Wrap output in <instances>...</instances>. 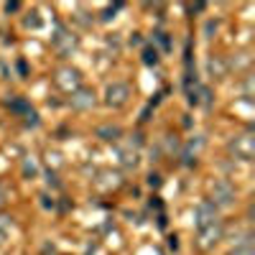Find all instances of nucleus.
Here are the masks:
<instances>
[{
	"instance_id": "19",
	"label": "nucleus",
	"mask_w": 255,
	"mask_h": 255,
	"mask_svg": "<svg viewBox=\"0 0 255 255\" xmlns=\"http://www.w3.org/2000/svg\"><path fill=\"white\" fill-rule=\"evenodd\" d=\"M166 138H168V140H166V153H174L179 143H176V140H171V135H166Z\"/></svg>"
},
{
	"instance_id": "21",
	"label": "nucleus",
	"mask_w": 255,
	"mask_h": 255,
	"mask_svg": "<svg viewBox=\"0 0 255 255\" xmlns=\"http://www.w3.org/2000/svg\"><path fill=\"white\" fill-rule=\"evenodd\" d=\"M5 199H8V189H5L3 184H0V207L5 204Z\"/></svg>"
},
{
	"instance_id": "13",
	"label": "nucleus",
	"mask_w": 255,
	"mask_h": 255,
	"mask_svg": "<svg viewBox=\"0 0 255 255\" xmlns=\"http://www.w3.org/2000/svg\"><path fill=\"white\" fill-rule=\"evenodd\" d=\"M10 217H0V243H3L8 235H10Z\"/></svg>"
},
{
	"instance_id": "24",
	"label": "nucleus",
	"mask_w": 255,
	"mask_h": 255,
	"mask_svg": "<svg viewBox=\"0 0 255 255\" xmlns=\"http://www.w3.org/2000/svg\"><path fill=\"white\" fill-rule=\"evenodd\" d=\"M5 10H8V13H10V10H18V3H8V5H5Z\"/></svg>"
},
{
	"instance_id": "11",
	"label": "nucleus",
	"mask_w": 255,
	"mask_h": 255,
	"mask_svg": "<svg viewBox=\"0 0 255 255\" xmlns=\"http://www.w3.org/2000/svg\"><path fill=\"white\" fill-rule=\"evenodd\" d=\"M8 108H10L13 113H20V115H26V118H28V115L33 113V110H31V105H28L26 100H10V102H8Z\"/></svg>"
},
{
	"instance_id": "10",
	"label": "nucleus",
	"mask_w": 255,
	"mask_h": 255,
	"mask_svg": "<svg viewBox=\"0 0 255 255\" xmlns=\"http://www.w3.org/2000/svg\"><path fill=\"white\" fill-rule=\"evenodd\" d=\"M120 163L125 168H133L138 163V151H135V148H123V151H120Z\"/></svg>"
},
{
	"instance_id": "18",
	"label": "nucleus",
	"mask_w": 255,
	"mask_h": 255,
	"mask_svg": "<svg viewBox=\"0 0 255 255\" xmlns=\"http://www.w3.org/2000/svg\"><path fill=\"white\" fill-rule=\"evenodd\" d=\"M23 174H26V176H28V174H31V176L36 174V161H26V163H23Z\"/></svg>"
},
{
	"instance_id": "1",
	"label": "nucleus",
	"mask_w": 255,
	"mask_h": 255,
	"mask_svg": "<svg viewBox=\"0 0 255 255\" xmlns=\"http://www.w3.org/2000/svg\"><path fill=\"white\" fill-rule=\"evenodd\" d=\"M230 153L240 161H250L255 156V138L253 135H238L235 140H230Z\"/></svg>"
},
{
	"instance_id": "22",
	"label": "nucleus",
	"mask_w": 255,
	"mask_h": 255,
	"mask_svg": "<svg viewBox=\"0 0 255 255\" xmlns=\"http://www.w3.org/2000/svg\"><path fill=\"white\" fill-rule=\"evenodd\" d=\"M18 72H20V77H26V74H28V67H26V61H18Z\"/></svg>"
},
{
	"instance_id": "20",
	"label": "nucleus",
	"mask_w": 255,
	"mask_h": 255,
	"mask_svg": "<svg viewBox=\"0 0 255 255\" xmlns=\"http://www.w3.org/2000/svg\"><path fill=\"white\" fill-rule=\"evenodd\" d=\"M148 184H151V186H161V176L158 174H151V176H148Z\"/></svg>"
},
{
	"instance_id": "5",
	"label": "nucleus",
	"mask_w": 255,
	"mask_h": 255,
	"mask_svg": "<svg viewBox=\"0 0 255 255\" xmlns=\"http://www.w3.org/2000/svg\"><path fill=\"white\" fill-rule=\"evenodd\" d=\"M51 44H54V49H56L61 56H67V54L77 46V38H74L72 33L64 31V26H59V28H56V36L51 38Z\"/></svg>"
},
{
	"instance_id": "8",
	"label": "nucleus",
	"mask_w": 255,
	"mask_h": 255,
	"mask_svg": "<svg viewBox=\"0 0 255 255\" xmlns=\"http://www.w3.org/2000/svg\"><path fill=\"white\" fill-rule=\"evenodd\" d=\"M69 105L74 110H90V108H95V92L92 90H77V92H72Z\"/></svg>"
},
{
	"instance_id": "14",
	"label": "nucleus",
	"mask_w": 255,
	"mask_h": 255,
	"mask_svg": "<svg viewBox=\"0 0 255 255\" xmlns=\"http://www.w3.org/2000/svg\"><path fill=\"white\" fill-rule=\"evenodd\" d=\"M143 61H145V64H156V61H158V51H156V49H145V51H143Z\"/></svg>"
},
{
	"instance_id": "9",
	"label": "nucleus",
	"mask_w": 255,
	"mask_h": 255,
	"mask_svg": "<svg viewBox=\"0 0 255 255\" xmlns=\"http://www.w3.org/2000/svg\"><path fill=\"white\" fill-rule=\"evenodd\" d=\"M120 135H123L120 125H102V128H97V138H102V140H118Z\"/></svg>"
},
{
	"instance_id": "23",
	"label": "nucleus",
	"mask_w": 255,
	"mask_h": 255,
	"mask_svg": "<svg viewBox=\"0 0 255 255\" xmlns=\"http://www.w3.org/2000/svg\"><path fill=\"white\" fill-rule=\"evenodd\" d=\"M46 176H49V184H51V186H59V181H56V174H51V171H49Z\"/></svg>"
},
{
	"instance_id": "12",
	"label": "nucleus",
	"mask_w": 255,
	"mask_h": 255,
	"mask_svg": "<svg viewBox=\"0 0 255 255\" xmlns=\"http://www.w3.org/2000/svg\"><path fill=\"white\" fill-rule=\"evenodd\" d=\"M209 72L215 74V77H225V74H227L225 61H222V59H217V56H215V59H209Z\"/></svg>"
},
{
	"instance_id": "4",
	"label": "nucleus",
	"mask_w": 255,
	"mask_h": 255,
	"mask_svg": "<svg viewBox=\"0 0 255 255\" xmlns=\"http://www.w3.org/2000/svg\"><path fill=\"white\" fill-rule=\"evenodd\" d=\"M105 95H108V105H113V108H120V105H125L128 97H130V87H128L125 82H113Z\"/></svg>"
},
{
	"instance_id": "7",
	"label": "nucleus",
	"mask_w": 255,
	"mask_h": 255,
	"mask_svg": "<svg viewBox=\"0 0 255 255\" xmlns=\"http://www.w3.org/2000/svg\"><path fill=\"white\" fill-rule=\"evenodd\" d=\"M194 220H197V227H199V230L207 227V225H212V222H217V207L212 204V202H202V204L197 207Z\"/></svg>"
},
{
	"instance_id": "2",
	"label": "nucleus",
	"mask_w": 255,
	"mask_h": 255,
	"mask_svg": "<svg viewBox=\"0 0 255 255\" xmlns=\"http://www.w3.org/2000/svg\"><path fill=\"white\" fill-rule=\"evenodd\" d=\"M232 202H235V189L227 181H217L212 186V204L215 207H230Z\"/></svg>"
},
{
	"instance_id": "15",
	"label": "nucleus",
	"mask_w": 255,
	"mask_h": 255,
	"mask_svg": "<svg viewBox=\"0 0 255 255\" xmlns=\"http://www.w3.org/2000/svg\"><path fill=\"white\" fill-rule=\"evenodd\" d=\"M153 38H156L158 44H161V49H163V51H168V49H171V38H168L166 33H156Z\"/></svg>"
},
{
	"instance_id": "3",
	"label": "nucleus",
	"mask_w": 255,
	"mask_h": 255,
	"mask_svg": "<svg viewBox=\"0 0 255 255\" xmlns=\"http://www.w3.org/2000/svg\"><path fill=\"white\" fill-rule=\"evenodd\" d=\"M79 82H82V74L77 69H72V67L59 69V74H56V84H59L61 90H67V92H77L79 90Z\"/></svg>"
},
{
	"instance_id": "6",
	"label": "nucleus",
	"mask_w": 255,
	"mask_h": 255,
	"mask_svg": "<svg viewBox=\"0 0 255 255\" xmlns=\"http://www.w3.org/2000/svg\"><path fill=\"white\" fill-rule=\"evenodd\" d=\"M220 240H222V225L220 222H212V225H207V227L199 230V245L202 248H212V245L220 243Z\"/></svg>"
},
{
	"instance_id": "17",
	"label": "nucleus",
	"mask_w": 255,
	"mask_h": 255,
	"mask_svg": "<svg viewBox=\"0 0 255 255\" xmlns=\"http://www.w3.org/2000/svg\"><path fill=\"white\" fill-rule=\"evenodd\" d=\"M26 26H28V28H38V26H41L38 13H31V18H26Z\"/></svg>"
},
{
	"instance_id": "16",
	"label": "nucleus",
	"mask_w": 255,
	"mask_h": 255,
	"mask_svg": "<svg viewBox=\"0 0 255 255\" xmlns=\"http://www.w3.org/2000/svg\"><path fill=\"white\" fill-rule=\"evenodd\" d=\"M230 255H255V250H253V245H238Z\"/></svg>"
}]
</instances>
